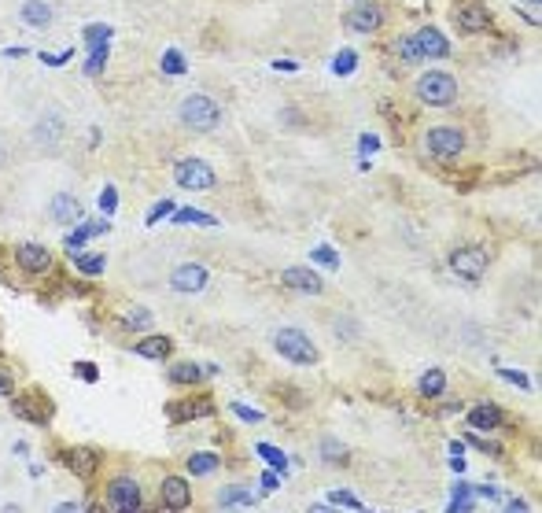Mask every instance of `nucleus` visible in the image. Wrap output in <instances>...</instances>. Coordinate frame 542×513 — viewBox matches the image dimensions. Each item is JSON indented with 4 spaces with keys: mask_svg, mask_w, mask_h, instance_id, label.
I'll use <instances>...</instances> for the list:
<instances>
[{
    "mask_svg": "<svg viewBox=\"0 0 542 513\" xmlns=\"http://www.w3.org/2000/svg\"><path fill=\"white\" fill-rule=\"evenodd\" d=\"M177 119L185 122L188 130H195V133H210V130H218V126H222V107L210 100V96L192 92L188 100L177 107Z\"/></svg>",
    "mask_w": 542,
    "mask_h": 513,
    "instance_id": "1",
    "label": "nucleus"
},
{
    "mask_svg": "<svg viewBox=\"0 0 542 513\" xmlns=\"http://www.w3.org/2000/svg\"><path fill=\"white\" fill-rule=\"evenodd\" d=\"M414 92H417V100L428 104V107H447V104L457 100V82L447 71H428V74L417 78Z\"/></svg>",
    "mask_w": 542,
    "mask_h": 513,
    "instance_id": "2",
    "label": "nucleus"
},
{
    "mask_svg": "<svg viewBox=\"0 0 542 513\" xmlns=\"http://www.w3.org/2000/svg\"><path fill=\"white\" fill-rule=\"evenodd\" d=\"M273 347H277V355H284L288 362H299V366H314L318 362V347L310 344V336L303 329H295V325L277 329Z\"/></svg>",
    "mask_w": 542,
    "mask_h": 513,
    "instance_id": "3",
    "label": "nucleus"
},
{
    "mask_svg": "<svg viewBox=\"0 0 542 513\" xmlns=\"http://www.w3.org/2000/svg\"><path fill=\"white\" fill-rule=\"evenodd\" d=\"M450 270H454L457 277H465V281H480L487 274V251L476 248V244L454 248L450 251Z\"/></svg>",
    "mask_w": 542,
    "mask_h": 513,
    "instance_id": "4",
    "label": "nucleus"
},
{
    "mask_svg": "<svg viewBox=\"0 0 542 513\" xmlns=\"http://www.w3.org/2000/svg\"><path fill=\"white\" fill-rule=\"evenodd\" d=\"M424 148H428L435 159H457L465 152V133L454 130V126H435L424 137Z\"/></svg>",
    "mask_w": 542,
    "mask_h": 513,
    "instance_id": "5",
    "label": "nucleus"
},
{
    "mask_svg": "<svg viewBox=\"0 0 542 513\" xmlns=\"http://www.w3.org/2000/svg\"><path fill=\"white\" fill-rule=\"evenodd\" d=\"M174 181L188 192H203V188L215 185V170H210L203 159H181L174 167Z\"/></svg>",
    "mask_w": 542,
    "mask_h": 513,
    "instance_id": "6",
    "label": "nucleus"
},
{
    "mask_svg": "<svg viewBox=\"0 0 542 513\" xmlns=\"http://www.w3.org/2000/svg\"><path fill=\"white\" fill-rule=\"evenodd\" d=\"M454 26L462 30V34H490V30H495L490 11L480 4V0H465V4L454 11Z\"/></svg>",
    "mask_w": 542,
    "mask_h": 513,
    "instance_id": "7",
    "label": "nucleus"
},
{
    "mask_svg": "<svg viewBox=\"0 0 542 513\" xmlns=\"http://www.w3.org/2000/svg\"><path fill=\"white\" fill-rule=\"evenodd\" d=\"M107 506H111V509H122V513L144 509V495H140V488H137V480H129V476L111 480V488H107Z\"/></svg>",
    "mask_w": 542,
    "mask_h": 513,
    "instance_id": "8",
    "label": "nucleus"
},
{
    "mask_svg": "<svg viewBox=\"0 0 542 513\" xmlns=\"http://www.w3.org/2000/svg\"><path fill=\"white\" fill-rule=\"evenodd\" d=\"M11 410H15V418L34 421V425H48V421H52V414H56L52 399H48L44 392H30V395H23V399H15Z\"/></svg>",
    "mask_w": 542,
    "mask_h": 513,
    "instance_id": "9",
    "label": "nucleus"
},
{
    "mask_svg": "<svg viewBox=\"0 0 542 513\" xmlns=\"http://www.w3.org/2000/svg\"><path fill=\"white\" fill-rule=\"evenodd\" d=\"M59 461L67 466L78 480H89L96 473V466H100V454L92 451V447H71V451H63Z\"/></svg>",
    "mask_w": 542,
    "mask_h": 513,
    "instance_id": "10",
    "label": "nucleus"
},
{
    "mask_svg": "<svg viewBox=\"0 0 542 513\" xmlns=\"http://www.w3.org/2000/svg\"><path fill=\"white\" fill-rule=\"evenodd\" d=\"M170 284L177 288V292H185V296L203 292V288H207V266H200V262H185V266H177L174 274H170Z\"/></svg>",
    "mask_w": 542,
    "mask_h": 513,
    "instance_id": "11",
    "label": "nucleus"
},
{
    "mask_svg": "<svg viewBox=\"0 0 542 513\" xmlns=\"http://www.w3.org/2000/svg\"><path fill=\"white\" fill-rule=\"evenodd\" d=\"M384 23V8L376 4V0H361V4H354V11L347 15V26L358 30V34H373V30H380Z\"/></svg>",
    "mask_w": 542,
    "mask_h": 513,
    "instance_id": "12",
    "label": "nucleus"
},
{
    "mask_svg": "<svg viewBox=\"0 0 542 513\" xmlns=\"http://www.w3.org/2000/svg\"><path fill=\"white\" fill-rule=\"evenodd\" d=\"M15 262H19L26 274H48L52 270V255H48L41 244H23V248H15Z\"/></svg>",
    "mask_w": 542,
    "mask_h": 513,
    "instance_id": "13",
    "label": "nucleus"
},
{
    "mask_svg": "<svg viewBox=\"0 0 542 513\" xmlns=\"http://www.w3.org/2000/svg\"><path fill=\"white\" fill-rule=\"evenodd\" d=\"M281 281L288 284V288H295V292H303V296H321V277L314 274V270H306V266H288L284 274H281Z\"/></svg>",
    "mask_w": 542,
    "mask_h": 513,
    "instance_id": "14",
    "label": "nucleus"
},
{
    "mask_svg": "<svg viewBox=\"0 0 542 513\" xmlns=\"http://www.w3.org/2000/svg\"><path fill=\"white\" fill-rule=\"evenodd\" d=\"M159 495H162V506H167V509H188L192 506V491H188V484L181 476H167V480H162Z\"/></svg>",
    "mask_w": 542,
    "mask_h": 513,
    "instance_id": "15",
    "label": "nucleus"
},
{
    "mask_svg": "<svg viewBox=\"0 0 542 513\" xmlns=\"http://www.w3.org/2000/svg\"><path fill=\"white\" fill-rule=\"evenodd\" d=\"M414 41H417L421 52H424V59H447V52H450L447 37H442L435 26H421L417 34H414Z\"/></svg>",
    "mask_w": 542,
    "mask_h": 513,
    "instance_id": "16",
    "label": "nucleus"
},
{
    "mask_svg": "<svg viewBox=\"0 0 542 513\" xmlns=\"http://www.w3.org/2000/svg\"><path fill=\"white\" fill-rule=\"evenodd\" d=\"M210 410H215V403H210V399L192 395V399H181V403H170V421L185 425V421H192V418H203V414H210Z\"/></svg>",
    "mask_w": 542,
    "mask_h": 513,
    "instance_id": "17",
    "label": "nucleus"
},
{
    "mask_svg": "<svg viewBox=\"0 0 542 513\" xmlns=\"http://www.w3.org/2000/svg\"><path fill=\"white\" fill-rule=\"evenodd\" d=\"M215 502H218V509H251V506H258L255 491H248L243 484H229V488H222Z\"/></svg>",
    "mask_w": 542,
    "mask_h": 513,
    "instance_id": "18",
    "label": "nucleus"
},
{
    "mask_svg": "<svg viewBox=\"0 0 542 513\" xmlns=\"http://www.w3.org/2000/svg\"><path fill=\"white\" fill-rule=\"evenodd\" d=\"M52 222H59V226H71V222H78L81 218V203L74 200V196H67V192H59V196L52 200Z\"/></svg>",
    "mask_w": 542,
    "mask_h": 513,
    "instance_id": "19",
    "label": "nucleus"
},
{
    "mask_svg": "<svg viewBox=\"0 0 542 513\" xmlns=\"http://www.w3.org/2000/svg\"><path fill=\"white\" fill-rule=\"evenodd\" d=\"M469 425H472V428L490 432V428H498V425H502V410H498V406H490V403H480V406H472V410H469Z\"/></svg>",
    "mask_w": 542,
    "mask_h": 513,
    "instance_id": "20",
    "label": "nucleus"
},
{
    "mask_svg": "<svg viewBox=\"0 0 542 513\" xmlns=\"http://www.w3.org/2000/svg\"><path fill=\"white\" fill-rule=\"evenodd\" d=\"M19 15H23V23L34 26V30H44L48 23H52V8H48L44 0H26Z\"/></svg>",
    "mask_w": 542,
    "mask_h": 513,
    "instance_id": "21",
    "label": "nucleus"
},
{
    "mask_svg": "<svg viewBox=\"0 0 542 513\" xmlns=\"http://www.w3.org/2000/svg\"><path fill=\"white\" fill-rule=\"evenodd\" d=\"M107 229H111V226H107L104 218H96V222H81V226L67 236V248H81V244H89L92 236H104Z\"/></svg>",
    "mask_w": 542,
    "mask_h": 513,
    "instance_id": "22",
    "label": "nucleus"
},
{
    "mask_svg": "<svg viewBox=\"0 0 542 513\" xmlns=\"http://www.w3.org/2000/svg\"><path fill=\"white\" fill-rule=\"evenodd\" d=\"M218 469H222V458L215 451H195V454H188V473L210 476V473H218Z\"/></svg>",
    "mask_w": 542,
    "mask_h": 513,
    "instance_id": "23",
    "label": "nucleus"
},
{
    "mask_svg": "<svg viewBox=\"0 0 542 513\" xmlns=\"http://www.w3.org/2000/svg\"><path fill=\"white\" fill-rule=\"evenodd\" d=\"M170 351H174L170 336H147V340L137 344V355H140V358H167Z\"/></svg>",
    "mask_w": 542,
    "mask_h": 513,
    "instance_id": "24",
    "label": "nucleus"
},
{
    "mask_svg": "<svg viewBox=\"0 0 542 513\" xmlns=\"http://www.w3.org/2000/svg\"><path fill=\"white\" fill-rule=\"evenodd\" d=\"M417 392H421L424 399H439L442 392H447V373H442V370H428V373L421 377Z\"/></svg>",
    "mask_w": 542,
    "mask_h": 513,
    "instance_id": "25",
    "label": "nucleus"
},
{
    "mask_svg": "<svg viewBox=\"0 0 542 513\" xmlns=\"http://www.w3.org/2000/svg\"><path fill=\"white\" fill-rule=\"evenodd\" d=\"M170 380L174 384H200L203 380V370L195 362H177L174 370H170Z\"/></svg>",
    "mask_w": 542,
    "mask_h": 513,
    "instance_id": "26",
    "label": "nucleus"
},
{
    "mask_svg": "<svg viewBox=\"0 0 542 513\" xmlns=\"http://www.w3.org/2000/svg\"><path fill=\"white\" fill-rule=\"evenodd\" d=\"M174 222L177 226H215V215H203V211H192V207H174Z\"/></svg>",
    "mask_w": 542,
    "mask_h": 513,
    "instance_id": "27",
    "label": "nucleus"
},
{
    "mask_svg": "<svg viewBox=\"0 0 542 513\" xmlns=\"http://www.w3.org/2000/svg\"><path fill=\"white\" fill-rule=\"evenodd\" d=\"M107 59H111V48H107V44H96V48H89L85 74H100V71L107 67Z\"/></svg>",
    "mask_w": 542,
    "mask_h": 513,
    "instance_id": "28",
    "label": "nucleus"
},
{
    "mask_svg": "<svg viewBox=\"0 0 542 513\" xmlns=\"http://www.w3.org/2000/svg\"><path fill=\"white\" fill-rule=\"evenodd\" d=\"M111 34H114V30H111L107 23H89L81 37H85V44H89V48H96V44H107V41H111Z\"/></svg>",
    "mask_w": 542,
    "mask_h": 513,
    "instance_id": "29",
    "label": "nucleus"
},
{
    "mask_svg": "<svg viewBox=\"0 0 542 513\" xmlns=\"http://www.w3.org/2000/svg\"><path fill=\"white\" fill-rule=\"evenodd\" d=\"M185 71H188L185 56H181L177 48H167V52H162V74H185Z\"/></svg>",
    "mask_w": 542,
    "mask_h": 513,
    "instance_id": "30",
    "label": "nucleus"
},
{
    "mask_svg": "<svg viewBox=\"0 0 542 513\" xmlns=\"http://www.w3.org/2000/svg\"><path fill=\"white\" fill-rule=\"evenodd\" d=\"M74 266H78L85 277H96V274L104 270V255H74Z\"/></svg>",
    "mask_w": 542,
    "mask_h": 513,
    "instance_id": "31",
    "label": "nucleus"
},
{
    "mask_svg": "<svg viewBox=\"0 0 542 513\" xmlns=\"http://www.w3.org/2000/svg\"><path fill=\"white\" fill-rule=\"evenodd\" d=\"M37 137L44 140V144H52V140H59L63 137V122L56 119V115H48L41 126H37Z\"/></svg>",
    "mask_w": 542,
    "mask_h": 513,
    "instance_id": "32",
    "label": "nucleus"
},
{
    "mask_svg": "<svg viewBox=\"0 0 542 513\" xmlns=\"http://www.w3.org/2000/svg\"><path fill=\"white\" fill-rule=\"evenodd\" d=\"M258 454H262V458H266L270 466H273V473H284V469H288V458H284L281 451H277V447H270V443H258Z\"/></svg>",
    "mask_w": 542,
    "mask_h": 513,
    "instance_id": "33",
    "label": "nucleus"
},
{
    "mask_svg": "<svg viewBox=\"0 0 542 513\" xmlns=\"http://www.w3.org/2000/svg\"><path fill=\"white\" fill-rule=\"evenodd\" d=\"M399 59L406 63V67H409V63H421V59H424V52L417 48L414 37H402V41H399Z\"/></svg>",
    "mask_w": 542,
    "mask_h": 513,
    "instance_id": "34",
    "label": "nucleus"
},
{
    "mask_svg": "<svg viewBox=\"0 0 542 513\" xmlns=\"http://www.w3.org/2000/svg\"><path fill=\"white\" fill-rule=\"evenodd\" d=\"M126 329H137V332H144L147 325H152V314H147L144 307H133V310H129L126 314V322H122Z\"/></svg>",
    "mask_w": 542,
    "mask_h": 513,
    "instance_id": "35",
    "label": "nucleus"
},
{
    "mask_svg": "<svg viewBox=\"0 0 542 513\" xmlns=\"http://www.w3.org/2000/svg\"><path fill=\"white\" fill-rule=\"evenodd\" d=\"M354 67H358V56L351 52V48H343V52L336 56V63H332V71H336L339 78H347V74H351Z\"/></svg>",
    "mask_w": 542,
    "mask_h": 513,
    "instance_id": "36",
    "label": "nucleus"
},
{
    "mask_svg": "<svg viewBox=\"0 0 542 513\" xmlns=\"http://www.w3.org/2000/svg\"><path fill=\"white\" fill-rule=\"evenodd\" d=\"M174 207H177L174 200H159V203L152 207V211H147V218H144V226H155V222H159V218H167V215H174Z\"/></svg>",
    "mask_w": 542,
    "mask_h": 513,
    "instance_id": "37",
    "label": "nucleus"
},
{
    "mask_svg": "<svg viewBox=\"0 0 542 513\" xmlns=\"http://www.w3.org/2000/svg\"><path fill=\"white\" fill-rule=\"evenodd\" d=\"M328 502H336L339 509H361L358 495H351V491H332V495H328Z\"/></svg>",
    "mask_w": 542,
    "mask_h": 513,
    "instance_id": "38",
    "label": "nucleus"
},
{
    "mask_svg": "<svg viewBox=\"0 0 542 513\" xmlns=\"http://www.w3.org/2000/svg\"><path fill=\"white\" fill-rule=\"evenodd\" d=\"M100 211H104V215H114V211H119V192H114V185H107V188L100 192Z\"/></svg>",
    "mask_w": 542,
    "mask_h": 513,
    "instance_id": "39",
    "label": "nucleus"
},
{
    "mask_svg": "<svg viewBox=\"0 0 542 513\" xmlns=\"http://www.w3.org/2000/svg\"><path fill=\"white\" fill-rule=\"evenodd\" d=\"M321 458H328V461H347V451H343L336 440H325L321 443Z\"/></svg>",
    "mask_w": 542,
    "mask_h": 513,
    "instance_id": "40",
    "label": "nucleus"
},
{
    "mask_svg": "<svg viewBox=\"0 0 542 513\" xmlns=\"http://www.w3.org/2000/svg\"><path fill=\"white\" fill-rule=\"evenodd\" d=\"M314 262H325L328 270H339V255L332 248H314Z\"/></svg>",
    "mask_w": 542,
    "mask_h": 513,
    "instance_id": "41",
    "label": "nucleus"
},
{
    "mask_svg": "<svg viewBox=\"0 0 542 513\" xmlns=\"http://www.w3.org/2000/svg\"><path fill=\"white\" fill-rule=\"evenodd\" d=\"M233 414H236L240 421H248V425L262 421V414H258V410H251V406H243V403H233Z\"/></svg>",
    "mask_w": 542,
    "mask_h": 513,
    "instance_id": "42",
    "label": "nucleus"
},
{
    "mask_svg": "<svg viewBox=\"0 0 542 513\" xmlns=\"http://www.w3.org/2000/svg\"><path fill=\"white\" fill-rule=\"evenodd\" d=\"M498 373H502V380H509V384H517V388H531V380L524 377V373H517V370H502L498 366Z\"/></svg>",
    "mask_w": 542,
    "mask_h": 513,
    "instance_id": "43",
    "label": "nucleus"
},
{
    "mask_svg": "<svg viewBox=\"0 0 542 513\" xmlns=\"http://www.w3.org/2000/svg\"><path fill=\"white\" fill-rule=\"evenodd\" d=\"M74 373H78L81 380H100V370H96L92 362H78V366H74Z\"/></svg>",
    "mask_w": 542,
    "mask_h": 513,
    "instance_id": "44",
    "label": "nucleus"
},
{
    "mask_svg": "<svg viewBox=\"0 0 542 513\" xmlns=\"http://www.w3.org/2000/svg\"><path fill=\"white\" fill-rule=\"evenodd\" d=\"M74 52L67 48V52H59V56H48V52H41V59H44V67H63V63H67Z\"/></svg>",
    "mask_w": 542,
    "mask_h": 513,
    "instance_id": "45",
    "label": "nucleus"
},
{
    "mask_svg": "<svg viewBox=\"0 0 542 513\" xmlns=\"http://www.w3.org/2000/svg\"><path fill=\"white\" fill-rule=\"evenodd\" d=\"M380 148V137H373V133H361V152H376Z\"/></svg>",
    "mask_w": 542,
    "mask_h": 513,
    "instance_id": "46",
    "label": "nucleus"
},
{
    "mask_svg": "<svg viewBox=\"0 0 542 513\" xmlns=\"http://www.w3.org/2000/svg\"><path fill=\"white\" fill-rule=\"evenodd\" d=\"M262 491H266V495L277 491V476H273V473H262Z\"/></svg>",
    "mask_w": 542,
    "mask_h": 513,
    "instance_id": "47",
    "label": "nucleus"
},
{
    "mask_svg": "<svg viewBox=\"0 0 542 513\" xmlns=\"http://www.w3.org/2000/svg\"><path fill=\"white\" fill-rule=\"evenodd\" d=\"M15 388H11V377L8 373H0V395H11Z\"/></svg>",
    "mask_w": 542,
    "mask_h": 513,
    "instance_id": "48",
    "label": "nucleus"
},
{
    "mask_svg": "<svg viewBox=\"0 0 542 513\" xmlns=\"http://www.w3.org/2000/svg\"><path fill=\"white\" fill-rule=\"evenodd\" d=\"M273 67H277V71H299V63H291V59H277Z\"/></svg>",
    "mask_w": 542,
    "mask_h": 513,
    "instance_id": "49",
    "label": "nucleus"
},
{
    "mask_svg": "<svg viewBox=\"0 0 542 513\" xmlns=\"http://www.w3.org/2000/svg\"><path fill=\"white\" fill-rule=\"evenodd\" d=\"M450 469H454V473H465V461H462V458L454 454V458H450Z\"/></svg>",
    "mask_w": 542,
    "mask_h": 513,
    "instance_id": "50",
    "label": "nucleus"
},
{
    "mask_svg": "<svg viewBox=\"0 0 542 513\" xmlns=\"http://www.w3.org/2000/svg\"><path fill=\"white\" fill-rule=\"evenodd\" d=\"M531 4H538V0H531Z\"/></svg>",
    "mask_w": 542,
    "mask_h": 513,
    "instance_id": "51",
    "label": "nucleus"
}]
</instances>
